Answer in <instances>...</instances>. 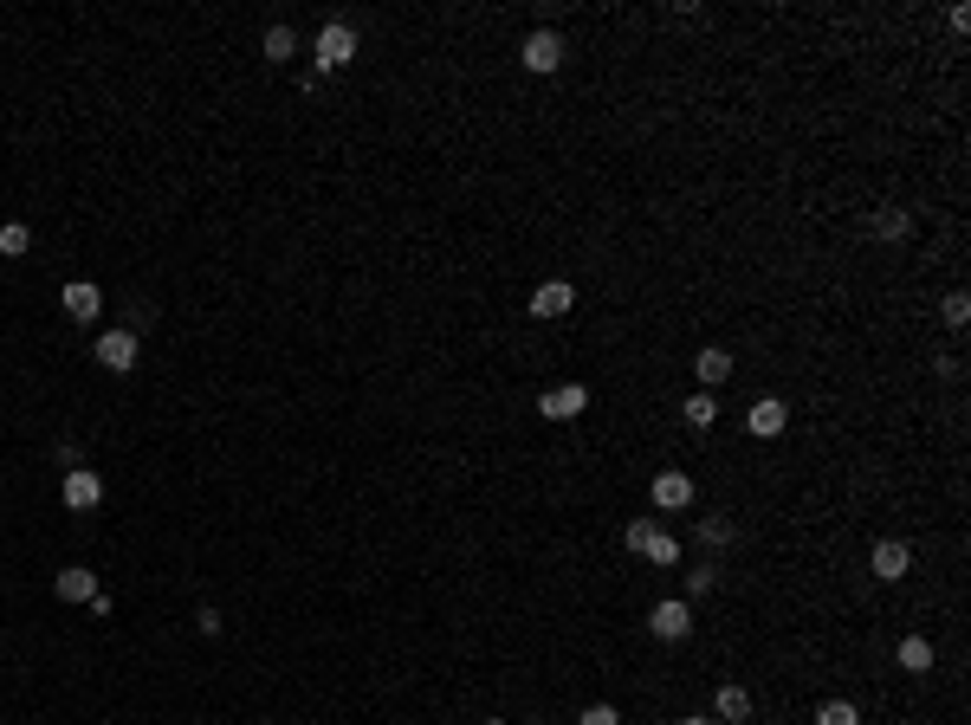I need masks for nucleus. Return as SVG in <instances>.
Masks as SVG:
<instances>
[{
    "label": "nucleus",
    "mask_w": 971,
    "mask_h": 725,
    "mask_svg": "<svg viewBox=\"0 0 971 725\" xmlns=\"http://www.w3.org/2000/svg\"><path fill=\"white\" fill-rule=\"evenodd\" d=\"M583 408H590V389H583V382H564V389H544L538 415H544V421H577Z\"/></svg>",
    "instance_id": "20e7f679"
},
{
    "label": "nucleus",
    "mask_w": 971,
    "mask_h": 725,
    "mask_svg": "<svg viewBox=\"0 0 971 725\" xmlns=\"http://www.w3.org/2000/svg\"><path fill=\"white\" fill-rule=\"evenodd\" d=\"M900 667H907V674H933V641L907 635V641H900Z\"/></svg>",
    "instance_id": "2eb2a0df"
},
{
    "label": "nucleus",
    "mask_w": 971,
    "mask_h": 725,
    "mask_svg": "<svg viewBox=\"0 0 971 725\" xmlns=\"http://www.w3.org/2000/svg\"><path fill=\"white\" fill-rule=\"evenodd\" d=\"M65 505H72V512H91V505H104V480L91 467H72L65 473Z\"/></svg>",
    "instance_id": "9d476101"
},
{
    "label": "nucleus",
    "mask_w": 971,
    "mask_h": 725,
    "mask_svg": "<svg viewBox=\"0 0 971 725\" xmlns=\"http://www.w3.org/2000/svg\"><path fill=\"white\" fill-rule=\"evenodd\" d=\"M693 376H700V389H719V382H732V357L726 350H700V357H693Z\"/></svg>",
    "instance_id": "ddd939ff"
},
{
    "label": "nucleus",
    "mask_w": 971,
    "mask_h": 725,
    "mask_svg": "<svg viewBox=\"0 0 971 725\" xmlns=\"http://www.w3.org/2000/svg\"><path fill=\"white\" fill-rule=\"evenodd\" d=\"M874 570H881V583H900L913 570V551L900 538H881V544H874Z\"/></svg>",
    "instance_id": "9b49d317"
},
{
    "label": "nucleus",
    "mask_w": 971,
    "mask_h": 725,
    "mask_svg": "<svg viewBox=\"0 0 971 725\" xmlns=\"http://www.w3.org/2000/svg\"><path fill=\"white\" fill-rule=\"evenodd\" d=\"M654 505H661V512H687V505H693V480H687V473H674V467H667V473H654Z\"/></svg>",
    "instance_id": "6e6552de"
},
{
    "label": "nucleus",
    "mask_w": 971,
    "mask_h": 725,
    "mask_svg": "<svg viewBox=\"0 0 971 725\" xmlns=\"http://www.w3.org/2000/svg\"><path fill=\"white\" fill-rule=\"evenodd\" d=\"M654 531H661L654 518H635V525H628V551H648V538H654Z\"/></svg>",
    "instance_id": "5701e85b"
},
{
    "label": "nucleus",
    "mask_w": 971,
    "mask_h": 725,
    "mask_svg": "<svg viewBox=\"0 0 971 725\" xmlns=\"http://www.w3.org/2000/svg\"><path fill=\"white\" fill-rule=\"evenodd\" d=\"M486 725H505V719H486Z\"/></svg>",
    "instance_id": "bb28decb"
},
{
    "label": "nucleus",
    "mask_w": 971,
    "mask_h": 725,
    "mask_svg": "<svg viewBox=\"0 0 971 725\" xmlns=\"http://www.w3.org/2000/svg\"><path fill=\"white\" fill-rule=\"evenodd\" d=\"M907 208H881V214H874V240H907Z\"/></svg>",
    "instance_id": "f3484780"
},
{
    "label": "nucleus",
    "mask_w": 971,
    "mask_h": 725,
    "mask_svg": "<svg viewBox=\"0 0 971 725\" xmlns=\"http://www.w3.org/2000/svg\"><path fill=\"white\" fill-rule=\"evenodd\" d=\"M680 415H687V428H713V421H719V402H713V389H700V395H693L687 408H680Z\"/></svg>",
    "instance_id": "dca6fc26"
},
{
    "label": "nucleus",
    "mask_w": 971,
    "mask_h": 725,
    "mask_svg": "<svg viewBox=\"0 0 971 725\" xmlns=\"http://www.w3.org/2000/svg\"><path fill=\"white\" fill-rule=\"evenodd\" d=\"M648 635H654V641H687V635H693V609L674 603V596H667V603H654V609H648Z\"/></svg>",
    "instance_id": "f03ea898"
},
{
    "label": "nucleus",
    "mask_w": 971,
    "mask_h": 725,
    "mask_svg": "<svg viewBox=\"0 0 971 725\" xmlns=\"http://www.w3.org/2000/svg\"><path fill=\"white\" fill-rule=\"evenodd\" d=\"M577 725H622V713H615V706H590Z\"/></svg>",
    "instance_id": "393cba45"
},
{
    "label": "nucleus",
    "mask_w": 971,
    "mask_h": 725,
    "mask_svg": "<svg viewBox=\"0 0 971 725\" xmlns=\"http://www.w3.org/2000/svg\"><path fill=\"white\" fill-rule=\"evenodd\" d=\"M292 52H298V33H292V26H272V33H266V59H292Z\"/></svg>",
    "instance_id": "a211bd4d"
},
{
    "label": "nucleus",
    "mask_w": 971,
    "mask_h": 725,
    "mask_svg": "<svg viewBox=\"0 0 971 725\" xmlns=\"http://www.w3.org/2000/svg\"><path fill=\"white\" fill-rule=\"evenodd\" d=\"M564 311H577V285L570 279H551L531 292V318H564Z\"/></svg>",
    "instance_id": "39448f33"
},
{
    "label": "nucleus",
    "mask_w": 971,
    "mask_h": 725,
    "mask_svg": "<svg viewBox=\"0 0 971 725\" xmlns=\"http://www.w3.org/2000/svg\"><path fill=\"white\" fill-rule=\"evenodd\" d=\"M713 713L726 719V725L751 719V693H745V687H719V693H713Z\"/></svg>",
    "instance_id": "4468645a"
},
{
    "label": "nucleus",
    "mask_w": 971,
    "mask_h": 725,
    "mask_svg": "<svg viewBox=\"0 0 971 725\" xmlns=\"http://www.w3.org/2000/svg\"><path fill=\"white\" fill-rule=\"evenodd\" d=\"M52 590H59V603H91V596H98V577H91L85 564H72V570L52 577Z\"/></svg>",
    "instance_id": "f8f14e48"
},
{
    "label": "nucleus",
    "mask_w": 971,
    "mask_h": 725,
    "mask_svg": "<svg viewBox=\"0 0 971 725\" xmlns=\"http://www.w3.org/2000/svg\"><path fill=\"white\" fill-rule=\"evenodd\" d=\"M745 428L758 434V441H777V434L790 428V408L777 402V395H764V402H751V415H745Z\"/></svg>",
    "instance_id": "423d86ee"
},
{
    "label": "nucleus",
    "mask_w": 971,
    "mask_h": 725,
    "mask_svg": "<svg viewBox=\"0 0 971 725\" xmlns=\"http://www.w3.org/2000/svg\"><path fill=\"white\" fill-rule=\"evenodd\" d=\"M939 318H946L952 331H959V324L971 318V298H965V292H946V305H939Z\"/></svg>",
    "instance_id": "4be33fe9"
},
{
    "label": "nucleus",
    "mask_w": 971,
    "mask_h": 725,
    "mask_svg": "<svg viewBox=\"0 0 971 725\" xmlns=\"http://www.w3.org/2000/svg\"><path fill=\"white\" fill-rule=\"evenodd\" d=\"M26 246H33V234H26L20 221H7V227H0V253H7V259H20Z\"/></svg>",
    "instance_id": "412c9836"
},
{
    "label": "nucleus",
    "mask_w": 971,
    "mask_h": 725,
    "mask_svg": "<svg viewBox=\"0 0 971 725\" xmlns=\"http://www.w3.org/2000/svg\"><path fill=\"white\" fill-rule=\"evenodd\" d=\"M59 305H65V318H72V324H91V318L104 311V292H98L91 279H72V285H65V298H59Z\"/></svg>",
    "instance_id": "0eeeda50"
},
{
    "label": "nucleus",
    "mask_w": 971,
    "mask_h": 725,
    "mask_svg": "<svg viewBox=\"0 0 971 725\" xmlns=\"http://www.w3.org/2000/svg\"><path fill=\"white\" fill-rule=\"evenodd\" d=\"M700 544H713V551H719V544H732V525H719V518H706V525H700Z\"/></svg>",
    "instance_id": "b1692460"
},
{
    "label": "nucleus",
    "mask_w": 971,
    "mask_h": 725,
    "mask_svg": "<svg viewBox=\"0 0 971 725\" xmlns=\"http://www.w3.org/2000/svg\"><path fill=\"white\" fill-rule=\"evenodd\" d=\"M518 59H525V72H557V65H564V39H557L551 26H538V33L518 46Z\"/></svg>",
    "instance_id": "7ed1b4c3"
},
{
    "label": "nucleus",
    "mask_w": 971,
    "mask_h": 725,
    "mask_svg": "<svg viewBox=\"0 0 971 725\" xmlns=\"http://www.w3.org/2000/svg\"><path fill=\"white\" fill-rule=\"evenodd\" d=\"M816 725H861V713L849 700H823V713H816Z\"/></svg>",
    "instance_id": "aec40b11"
},
{
    "label": "nucleus",
    "mask_w": 971,
    "mask_h": 725,
    "mask_svg": "<svg viewBox=\"0 0 971 725\" xmlns=\"http://www.w3.org/2000/svg\"><path fill=\"white\" fill-rule=\"evenodd\" d=\"M91 357H98L104 369H117V376H123V369H136V331H104Z\"/></svg>",
    "instance_id": "1a4fd4ad"
},
{
    "label": "nucleus",
    "mask_w": 971,
    "mask_h": 725,
    "mask_svg": "<svg viewBox=\"0 0 971 725\" xmlns=\"http://www.w3.org/2000/svg\"><path fill=\"white\" fill-rule=\"evenodd\" d=\"M680 725H719V719H680Z\"/></svg>",
    "instance_id": "a878e982"
},
{
    "label": "nucleus",
    "mask_w": 971,
    "mask_h": 725,
    "mask_svg": "<svg viewBox=\"0 0 971 725\" xmlns=\"http://www.w3.org/2000/svg\"><path fill=\"white\" fill-rule=\"evenodd\" d=\"M311 52H318V72H344V65L357 59V26H350V20H331L318 39H311Z\"/></svg>",
    "instance_id": "f257e3e1"
},
{
    "label": "nucleus",
    "mask_w": 971,
    "mask_h": 725,
    "mask_svg": "<svg viewBox=\"0 0 971 725\" xmlns=\"http://www.w3.org/2000/svg\"><path fill=\"white\" fill-rule=\"evenodd\" d=\"M641 557H648V564H680V544L667 538V531H654V538H648V551H641Z\"/></svg>",
    "instance_id": "6ab92c4d"
}]
</instances>
